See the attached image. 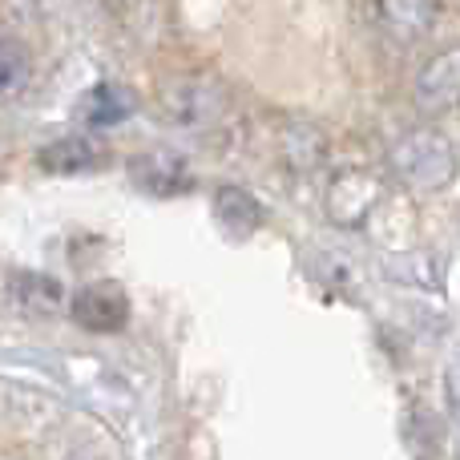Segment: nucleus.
<instances>
[{"instance_id":"3","label":"nucleus","mask_w":460,"mask_h":460,"mask_svg":"<svg viewBox=\"0 0 460 460\" xmlns=\"http://www.w3.org/2000/svg\"><path fill=\"white\" fill-rule=\"evenodd\" d=\"M129 174L150 194H182L186 186H190V170H186V162L174 158V154H137V158L129 162Z\"/></svg>"},{"instance_id":"4","label":"nucleus","mask_w":460,"mask_h":460,"mask_svg":"<svg viewBox=\"0 0 460 460\" xmlns=\"http://www.w3.org/2000/svg\"><path fill=\"white\" fill-rule=\"evenodd\" d=\"M416 93H420L424 110H448V105L460 102V49L429 61V69L416 81Z\"/></svg>"},{"instance_id":"7","label":"nucleus","mask_w":460,"mask_h":460,"mask_svg":"<svg viewBox=\"0 0 460 460\" xmlns=\"http://www.w3.org/2000/svg\"><path fill=\"white\" fill-rule=\"evenodd\" d=\"M134 93L129 89H118V85H97L93 93L85 97V105H81V113H85L89 126H118V121H126L129 113H134Z\"/></svg>"},{"instance_id":"1","label":"nucleus","mask_w":460,"mask_h":460,"mask_svg":"<svg viewBox=\"0 0 460 460\" xmlns=\"http://www.w3.org/2000/svg\"><path fill=\"white\" fill-rule=\"evenodd\" d=\"M392 170H396L400 182H408L412 190H440V186H448L456 174V150L437 129H416V134L396 142V150H392Z\"/></svg>"},{"instance_id":"10","label":"nucleus","mask_w":460,"mask_h":460,"mask_svg":"<svg viewBox=\"0 0 460 460\" xmlns=\"http://www.w3.org/2000/svg\"><path fill=\"white\" fill-rule=\"evenodd\" d=\"M384 16H400L408 24L416 21V29H429V21L437 16V4H384Z\"/></svg>"},{"instance_id":"5","label":"nucleus","mask_w":460,"mask_h":460,"mask_svg":"<svg viewBox=\"0 0 460 460\" xmlns=\"http://www.w3.org/2000/svg\"><path fill=\"white\" fill-rule=\"evenodd\" d=\"M376 207V186L367 174H343L340 182L332 186V194H327V210H332L335 223H364L367 210Z\"/></svg>"},{"instance_id":"9","label":"nucleus","mask_w":460,"mask_h":460,"mask_svg":"<svg viewBox=\"0 0 460 460\" xmlns=\"http://www.w3.org/2000/svg\"><path fill=\"white\" fill-rule=\"evenodd\" d=\"M29 73H32L29 49H24L21 40L0 37V102L21 93V89L29 85Z\"/></svg>"},{"instance_id":"6","label":"nucleus","mask_w":460,"mask_h":460,"mask_svg":"<svg viewBox=\"0 0 460 460\" xmlns=\"http://www.w3.org/2000/svg\"><path fill=\"white\" fill-rule=\"evenodd\" d=\"M97 162H102V150L89 137H61L40 150V166L49 174H81V170H93Z\"/></svg>"},{"instance_id":"2","label":"nucleus","mask_w":460,"mask_h":460,"mask_svg":"<svg viewBox=\"0 0 460 460\" xmlns=\"http://www.w3.org/2000/svg\"><path fill=\"white\" fill-rule=\"evenodd\" d=\"M73 323L97 335H113L129 323V295L121 291V283L102 279V283H85L69 303Z\"/></svg>"},{"instance_id":"8","label":"nucleus","mask_w":460,"mask_h":460,"mask_svg":"<svg viewBox=\"0 0 460 460\" xmlns=\"http://www.w3.org/2000/svg\"><path fill=\"white\" fill-rule=\"evenodd\" d=\"M215 215L223 218L234 234H251V230L262 223V207L246 190H238V186H223V190L215 194Z\"/></svg>"}]
</instances>
